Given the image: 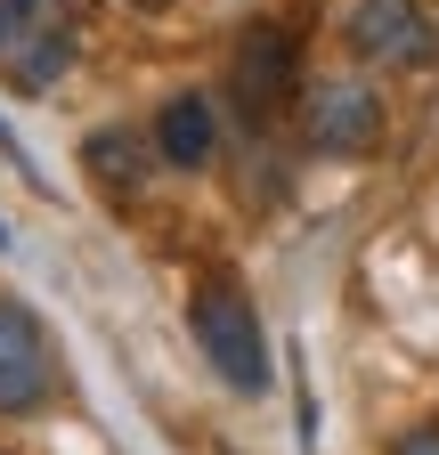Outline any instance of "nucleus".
<instances>
[{"label": "nucleus", "mask_w": 439, "mask_h": 455, "mask_svg": "<svg viewBox=\"0 0 439 455\" xmlns=\"http://www.w3.org/2000/svg\"><path fill=\"white\" fill-rule=\"evenodd\" d=\"M155 147H163V163L196 171V163L212 155V98H196V90L163 98V114H155Z\"/></svg>", "instance_id": "nucleus-7"}, {"label": "nucleus", "mask_w": 439, "mask_h": 455, "mask_svg": "<svg viewBox=\"0 0 439 455\" xmlns=\"http://www.w3.org/2000/svg\"><path fill=\"white\" fill-rule=\"evenodd\" d=\"M0 252H9V228H0Z\"/></svg>", "instance_id": "nucleus-12"}, {"label": "nucleus", "mask_w": 439, "mask_h": 455, "mask_svg": "<svg viewBox=\"0 0 439 455\" xmlns=\"http://www.w3.org/2000/svg\"><path fill=\"white\" fill-rule=\"evenodd\" d=\"M131 9H163V0H131Z\"/></svg>", "instance_id": "nucleus-11"}, {"label": "nucleus", "mask_w": 439, "mask_h": 455, "mask_svg": "<svg viewBox=\"0 0 439 455\" xmlns=\"http://www.w3.org/2000/svg\"><path fill=\"white\" fill-rule=\"evenodd\" d=\"M0 155H17V139H9V131H0Z\"/></svg>", "instance_id": "nucleus-10"}, {"label": "nucleus", "mask_w": 439, "mask_h": 455, "mask_svg": "<svg viewBox=\"0 0 439 455\" xmlns=\"http://www.w3.org/2000/svg\"><path fill=\"white\" fill-rule=\"evenodd\" d=\"M82 163L98 171V180H106V188H123V196L139 188V139H131V131H90V147H82Z\"/></svg>", "instance_id": "nucleus-8"}, {"label": "nucleus", "mask_w": 439, "mask_h": 455, "mask_svg": "<svg viewBox=\"0 0 439 455\" xmlns=\"http://www.w3.org/2000/svg\"><path fill=\"white\" fill-rule=\"evenodd\" d=\"M74 0H0V74L17 90H49L74 66Z\"/></svg>", "instance_id": "nucleus-2"}, {"label": "nucleus", "mask_w": 439, "mask_h": 455, "mask_svg": "<svg viewBox=\"0 0 439 455\" xmlns=\"http://www.w3.org/2000/svg\"><path fill=\"white\" fill-rule=\"evenodd\" d=\"M391 455H439V423H423V431H407Z\"/></svg>", "instance_id": "nucleus-9"}, {"label": "nucleus", "mask_w": 439, "mask_h": 455, "mask_svg": "<svg viewBox=\"0 0 439 455\" xmlns=\"http://www.w3.org/2000/svg\"><path fill=\"white\" fill-rule=\"evenodd\" d=\"M301 139L317 155H374L382 147V98L366 82H309L301 90Z\"/></svg>", "instance_id": "nucleus-4"}, {"label": "nucleus", "mask_w": 439, "mask_h": 455, "mask_svg": "<svg viewBox=\"0 0 439 455\" xmlns=\"http://www.w3.org/2000/svg\"><path fill=\"white\" fill-rule=\"evenodd\" d=\"M342 33H350L358 57H374V66H431V49H439L423 0H358Z\"/></svg>", "instance_id": "nucleus-5"}, {"label": "nucleus", "mask_w": 439, "mask_h": 455, "mask_svg": "<svg viewBox=\"0 0 439 455\" xmlns=\"http://www.w3.org/2000/svg\"><path fill=\"white\" fill-rule=\"evenodd\" d=\"M236 106H244V123H277L285 106H301V49H293V33L285 25H252L244 41H236Z\"/></svg>", "instance_id": "nucleus-3"}, {"label": "nucleus", "mask_w": 439, "mask_h": 455, "mask_svg": "<svg viewBox=\"0 0 439 455\" xmlns=\"http://www.w3.org/2000/svg\"><path fill=\"white\" fill-rule=\"evenodd\" d=\"M188 333H196V350L212 358V374L228 390H244V398L268 390V333H260V309H252L244 284L204 276L196 301H188Z\"/></svg>", "instance_id": "nucleus-1"}, {"label": "nucleus", "mask_w": 439, "mask_h": 455, "mask_svg": "<svg viewBox=\"0 0 439 455\" xmlns=\"http://www.w3.org/2000/svg\"><path fill=\"white\" fill-rule=\"evenodd\" d=\"M49 398V333L25 301H0V415H33Z\"/></svg>", "instance_id": "nucleus-6"}]
</instances>
